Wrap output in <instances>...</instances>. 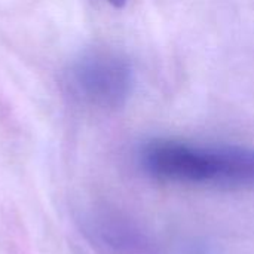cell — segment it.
<instances>
[{"label":"cell","mask_w":254,"mask_h":254,"mask_svg":"<svg viewBox=\"0 0 254 254\" xmlns=\"http://www.w3.org/2000/svg\"><path fill=\"white\" fill-rule=\"evenodd\" d=\"M67 86L85 104L101 109L118 107L131 94L132 70L124 57L109 51H94L70 65Z\"/></svg>","instance_id":"cell-2"},{"label":"cell","mask_w":254,"mask_h":254,"mask_svg":"<svg viewBox=\"0 0 254 254\" xmlns=\"http://www.w3.org/2000/svg\"><path fill=\"white\" fill-rule=\"evenodd\" d=\"M140 162L149 176L165 182L219 188L254 186L252 147L153 140L141 149Z\"/></svg>","instance_id":"cell-1"},{"label":"cell","mask_w":254,"mask_h":254,"mask_svg":"<svg viewBox=\"0 0 254 254\" xmlns=\"http://www.w3.org/2000/svg\"><path fill=\"white\" fill-rule=\"evenodd\" d=\"M110 4H113V6H116V7H121V6H124L125 3H127V0H107Z\"/></svg>","instance_id":"cell-3"}]
</instances>
